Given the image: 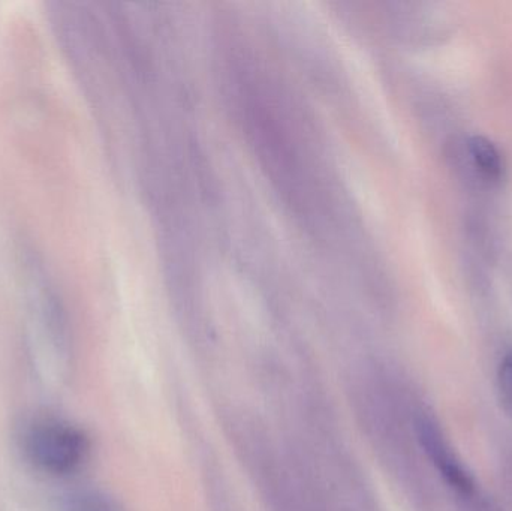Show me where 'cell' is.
I'll return each mask as SVG.
<instances>
[{
	"mask_svg": "<svg viewBox=\"0 0 512 511\" xmlns=\"http://www.w3.org/2000/svg\"><path fill=\"white\" fill-rule=\"evenodd\" d=\"M417 432L418 440H420L424 452L429 455L445 480L463 494L472 492L474 483H472L471 476L463 470L462 465L454 458L438 426L432 420L421 417L417 422Z\"/></svg>",
	"mask_w": 512,
	"mask_h": 511,
	"instance_id": "3957f363",
	"label": "cell"
},
{
	"mask_svg": "<svg viewBox=\"0 0 512 511\" xmlns=\"http://www.w3.org/2000/svg\"><path fill=\"white\" fill-rule=\"evenodd\" d=\"M56 511H119L116 504L99 491L77 489L63 495Z\"/></svg>",
	"mask_w": 512,
	"mask_h": 511,
	"instance_id": "5b68a950",
	"label": "cell"
},
{
	"mask_svg": "<svg viewBox=\"0 0 512 511\" xmlns=\"http://www.w3.org/2000/svg\"><path fill=\"white\" fill-rule=\"evenodd\" d=\"M30 353L41 380L50 386L65 381L69 368L68 332L59 305L48 296L32 312Z\"/></svg>",
	"mask_w": 512,
	"mask_h": 511,
	"instance_id": "7a4b0ae2",
	"label": "cell"
},
{
	"mask_svg": "<svg viewBox=\"0 0 512 511\" xmlns=\"http://www.w3.org/2000/svg\"><path fill=\"white\" fill-rule=\"evenodd\" d=\"M468 152L478 173L489 182H501L505 174L504 156L493 141L483 135L469 138Z\"/></svg>",
	"mask_w": 512,
	"mask_h": 511,
	"instance_id": "277c9868",
	"label": "cell"
},
{
	"mask_svg": "<svg viewBox=\"0 0 512 511\" xmlns=\"http://www.w3.org/2000/svg\"><path fill=\"white\" fill-rule=\"evenodd\" d=\"M18 440L26 461L47 476H72L89 458V435L75 423L53 414H38L27 420Z\"/></svg>",
	"mask_w": 512,
	"mask_h": 511,
	"instance_id": "6da1fadb",
	"label": "cell"
}]
</instances>
